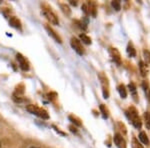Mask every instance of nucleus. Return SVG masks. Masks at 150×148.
Instances as JSON below:
<instances>
[{
	"instance_id": "f8f14e48",
	"label": "nucleus",
	"mask_w": 150,
	"mask_h": 148,
	"mask_svg": "<svg viewBox=\"0 0 150 148\" xmlns=\"http://www.w3.org/2000/svg\"><path fill=\"white\" fill-rule=\"evenodd\" d=\"M127 53H128V55H129L130 57H134L135 55H136V52H135V49L133 48V46L132 44H128L127 46Z\"/></svg>"
},
{
	"instance_id": "4468645a",
	"label": "nucleus",
	"mask_w": 150,
	"mask_h": 148,
	"mask_svg": "<svg viewBox=\"0 0 150 148\" xmlns=\"http://www.w3.org/2000/svg\"><path fill=\"white\" fill-rule=\"evenodd\" d=\"M144 119H145V125H146V128L147 129H150V113L149 112H145Z\"/></svg>"
},
{
	"instance_id": "20e7f679",
	"label": "nucleus",
	"mask_w": 150,
	"mask_h": 148,
	"mask_svg": "<svg viewBox=\"0 0 150 148\" xmlns=\"http://www.w3.org/2000/svg\"><path fill=\"white\" fill-rule=\"evenodd\" d=\"M71 46L72 48L76 51L77 53H78L79 55H82L84 53V48L83 46H82L81 42L79 41L77 38H71Z\"/></svg>"
},
{
	"instance_id": "f257e3e1",
	"label": "nucleus",
	"mask_w": 150,
	"mask_h": 148,
	"mask_svg": "<svg viewBox=\"0 0 150 148\" xmlns=\"http://www.w3.org/2000/svg\"><path fill=\"white\" fill-rule=\"evenodd\" d=\"M127 116L130 120L132 121V124L134 125V127L136 128H141V121H140V118L138 117V114H137V111L135 108H129L127 111Z\"/></svg>"
},
{
	"instance_id": "4be33fe9",
	"label": "nucleus",
	"mask_w": 150,
	"mask_h": 148,
	"mask_svg": "<svg viewBox=\"0 0 150 148\" xmlns=\"http://www.w3.org/2000/svg\"><path fill=\"white\" fill-rule=\"evenodd\" d=\"M30 148H37V147H30Z\"/></svg>"
},
{
	"instance_id": "0eeeda50",
	"label": "nucleus",
	"mask_w": 150,
	"mask_h": 148,
	"mask_svg": "<svg viewBox=\"0 0 150 148\" xmlns=\"http://www.w3.org/2000/svg\"><path fill=\"white\" fill-rule=\"evenodd\" d=\"M45 29H46V30H47L48 34H49L50 36H52V37L54 38V39L56 40L58 43H61V42H62V41H61V38H60L59 36H58L57 33L55 32V31L53 30V29H52L51 27H49V26H48V25H45Z\"/></svg>"
},
{
	"instance_id": "1a4fd4ad",
	"label": "nucleus",
	"mask_w": 150,
	"mask_h": 148,
	"mask_svg": "<svg viewBox=\"0 0 150 148\" xmlns=\"http://www.w3.org/2000/svg\"><path fill=\"white\" fill-rule=\"evenodd\" d=\"M139 139H140V141H141L143 144H146V145H148L149 144V139H148V137H147V135H146V133L145 132H140V134H139Z\"/></svg>"
},
{
	"instance_id": "6e6552de",
	"label": "nucleus",
	"mask_w": 150,
	"mask_h": 148,
	"mask_svg": "<svg viewBox=\"0 0 150 148\" xmlns=\"http://www.w3.org/2000/svg\"><path fill=\"white\" fill-rule=\"evenodd\" d=\"M9 23H10V25L12 26V27L21 29V23L16 17H11L10 20H9Z\"/></svg>"
},
{
	"instance_id": "9d476101",
	"label": "nucleus",
	"mask_w": 150,
	"mask_h": 148,
	"mask_svg": "<svg viewBox=\"0 0 150 148\" xmlns=\"http://www.w3.org/2000/svg\"><path fill=\"white\" fill-rule=\"evenodd\" d=\"M142 87H143L144 93H145V95H146L147 99L150 100V88H149L148 83H146V81H144L143 83H142Z\"/></svg>"
},
{
	"instance_id": "2eb2a0df",
	"label": "nucleus",
	"mask_w": 150,
	"mask_h": 148,
	"mask_svg": "<svg viewBox=\"0 0 150 148\" xmlns=\"http://www.w3.org/2000/svg\"><path fill=\"white\" fill-rule=\"evenodd\" d=\"M79 37H80V39L83 41L85 44H90V43H91V38L88 37V36L85 35V34H80Z\"/></svg>"
},
{
	"instance_id": "5701e85b",
	"label": "nucleus",
	"mask_w": 150,
	"mask_h": 148,
	"mask_svg": "<svg viewBox=\"0 0 150 148\" xmlns=\"http://www.w3.org/2000/svg\"><path fill=\"white\" fill-rule=\"evenodd\" d=\"M0 146H1V143H0Z\"/></svg>"
},
{
	"instance_id": "aec40b11",
	"label": "nucleus",
	"mask_w": 150,
	"mask_h": 148,
	"mask_svg": "<svg viewBox=\"0 0 150 148\" xmlns=\"http://www.w3.org/2000/svg\"><path fill=\"white\" fill-rule=\"evenodd\" d=\"M128 87H129V89L133 92V93H135V89H136V88H135V85H134V84H133V83H130L129 85H128Z\"/></svg>"
},
{
	"instance_id": "a211bd4d",
	"label": "nucleus",
	"mask_w": 150,
	"mask_h": 148,
	"mask_svg": "<svg viewBox=\"0 0 150 148\" xmlns=\"http://www.w3.org/2000/svg\"><path fill=\"white\" fill-rule=\"evenodd\" d=\"M143 54H144V58H145L146 63H150V52L147 51V50H144Z\"/></svg>"
},
{
	"instance_id": "f3484780",
	"label": "nucleus",
	"mask_w": 150,
	"mask_h": 148,
	"mask_svg": "<svg viewBox=\"0 0 150 148\" xmlns=\"http://www.w3.org/2000/svg\"><path fill=\"white\" fill-rule=\"evenodd\" d=\"M132 148H143V147H142V145L134 138V139L132 140Z\"/></svg>"
},
{
	"instance_id": "412c9836",
	"label": "nucleus",
	"mask_w": 150,
	"mask_h": 148,
	"mask_svg": "<svg viewBox=\"0 0 150 148\" xmlns=\"http://www.w3.org/2000/svg\"><path fill=\"white\" fill-rule=\"evenodd\" d=\"M82 8H83V11L85 12V13H87V9H86V5H83L82 6Z\"/></svg>"
},
{
	"instance_id": "423d86ee",
	"label": "nucleus",
	"mask_w": 150,
	"mask_h": 148,
	"mask_svg": "<svg viewBox=\"0 0 150 148\" xmlns=\"http://www.w3.org/2000/svg\"><path fill=\"white\" fill-rule=\"evenodd\" d=\"M114 142H115V144L118 146V148H126V145H125L124 139H123L122 136L120 134H115Z\"/></svg>"
},
{
	"instance_id": "39448f33",
	"label": "nucleus",
	"mask_w": 150,
	"mask_h": 148,
	"mask_svg": "<svg viewBox=\"0 0 150 148\" xmlns=\"http://www.w3.org/2000/svg\"><path fill=\"white\" fill-rule=\"evenodd\" d=\"M17 60H18L19 64H20L21 69L24 70V71H26V70H28V68H29L28 62L26 61V59L22 56V55H21V54H17Z\"/></svg>"
},
{
	"instance_id": "6ab92c4d",
	"label": "nucleus",
	"mask_w": 150,
	"mask_h": 148,
	"mask_svg": "<svg viewBox=\"0 0 150 148\" xmlns=\"http://www.w3.org/2000/svg\"><path fill=\"white\" fill-rule=\"evenodd\" d=\"M100 110L103 112V116H104V117H107V110L104 108L103 105H100Z\"/></svg>"
},
{
	"instance_id": "7ed1b4c3",
	"label": "nucleus",
	"mask_w": 150,
	"mask_h": 148,
	"mask_svg": "<svg viewBox=\"0 0 150 148\" xmlns=\"http://www.w3.org/2000/svg\"><path fill=\"white\" fill-rule=\"evenodd\" d=\"M42 13H43V15H44L45 17L47 18V20H49L52 24L58 25V23H59V21H58V18H57V16L55 15V14L52 12L51 9H49V8H43L42 9Z\"/></svg>"
},
{
	"instance_id": "ddd939ff",
	"label": "nucleus",
	"mask_w": 150,
	"mask_h": 148,
	"mask_svg": "<svg viewBox=\"0 0 150 148\" xmlns=\"http://www.w3.org/2000/svg\"><path fill=\"white\" fill-rule=\"evenodd\" d=\"M139 68H140V72H141L142 76H146V75H147L146 65H145L143 62H140L139 63Z\"/></svg>"
},
{
	"instance_id": "9b49d317",
	"label": "nucleus",
	"mask_w": 150,
	"mask_h": 148,
	"mask_svg": "<svg viewBox=\"0 0 150 148\" xmlns=\"http://www.w3.org/2000/svg\"><path fill=\"white\" fill-rule=\"evenodd\" d=\"M118 92H119L120 96H121L122 98H126L127 92H126V89H125L124 85H120L119 87H118Z\"/></svg>"
},
{
	"instance_id": "dca6fc26",
	"label": "nucleus",
	"mask_w": 150,
	"mask_h": 148,
	"mask_svg": "<svg viewBox=\"0 0 150 148\" xmlns=\"http://www.w3.org/2000/svg\"><path fill=\"white\" fill-rule=\"evenodd\" d=\"M111 5H112V7L115 9L116 11L120 10V8H121V6H120V2L118 1V0H115V1H112V3H111Z\"/></svg>"
},
{
	"instance_id": "f03ea898",
	"label": "nucleus",
	"mask_w": 150,
	"mask_h": 148,
	"mask_svg": "<svg viewBox=\"0 0 150 148\" xmlns=\"http://www.w3.org/2000/svg\"><path fill=\"white\" fill-rule=\"evenodd\" d=\"M26 109H27L30 113L35 114V115L39 116L41 118H44V119H47V118L49 117L47 112L44 110V109H41L39 107H37L36 105H28L27 107H26Z\"/></svg>"
}]
</instances>
